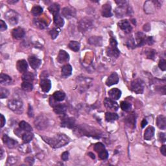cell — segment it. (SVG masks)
Listing matches in <instances>:
<instances>
[{"label": "cell", "mask_w": 166, "mask_h": 166, "mask_svg": "<svg viewBox=\"0 0 166 166\" xmlns=\"http://www.w3.org/2000/svg\"><path fill=\"white\" fill-rule=\"evenodd\" d=\"M75 121L72 117H67L63 119L62 121L61 126L63 127H67V128H73L75 126Z\"/></svg>", "instance_id": "obj_23"}, {"label": "cell", "mask_w": 166, "mask_h": 166, "mask_svg": "<svg viewBox=\"0 0 166 166\" xmlns=\"http://www.w3.org/2000/svg\"><path fill=\"white\" fill-rule=\"evenodd\" d=\"M127 46H128L129 48H135L136 47V43L135 42V40H134V38L130 37L129 39L127 40Z\"/></svg>", "instance_id": "obj_45"}, {"label": "cell", "mask_w": 166, "mask_h": 166, "mask_svg": "<svg viewBox=\"0 0 166 166\" xmlns=\"http://www.w3.org/2000/svg\"><path fill=\"white\" fill-rule=\"evenodd\" d=\"M72 68L69 64L64 65L62 68V75L64 77H68L72 75Z\"/></svg>", "instance_id": "obj_29"}, {"label": "cell", "mask_w": 166, "mask_h": 166, "mask_svg": "<svg viewBox=\"0 0 166 166\" xmlns=\"http://www.w3.org/2000/svg\"><path fill=\"white\" fill-rule=\"evenodd\" d=\"M54 112L59 115H64L65 114L66 112V106L64 104H56L53 107Z\"/></svg>", "instance_id": "obj_24"}, {"label": "cell", "mask_w": 166, "mask_h": 166, "mask_svg": "<svg viewBox=\"0 0 166 166\" xmlns=\"http://www.w3.org/2000/svg\"><path fill=\"white\" fill-rule=\"evenodd\" d=\"M33 137L34 135L33 133H31V132H26L22 135V140L25 143H28L33 140Z\"/></svg>", "instance_id": "obj_35"}, {"label": "cell", "mask_w": 166, "mask_h": 166, "mask_svg": "<svg viewBox=\"0 0 166 166\" xmlns=\"http://www.w3.org/2000/svg\"><path fill=\"white\" fill-rule=\"evenodd\" d=\"M31 12L34 16H40L42 13L43 9L39 5L34 6V7H33V9H32Z\"/></svg>", "instance_id": "obj_39"}, {"label": "cell", "mask_w": 166, "mask_h": 166, "mask_svg": "<svg viewBox=\"0 0 166 166\" xmlns=\"http://www.w3.org/2000/svg\"><path fill=\"white\" fill-rule=\"evenodd\" d=\"M158 66L160 69L162 71H165L166 69V61L164 59H161L160 60L159 64H158Z\"/></svg>", "instance_id": "obj_46"}, {"label": "cell", "mask_w": 166, "mask_h": 166, "mask_svg": "<svg viewBox=\"0 0 166 166\" xmlns=\"http://www.w3.org/2000/svg\"><path fill=\"white\" fill-rule=\"evenodd\" d=\"M131 11L130 7L127 5H119L115 10V14L117 18H122L123 16H126L130 15Z\"/></svg>", "instance_id": "obj_5"}, {"label": "cell", "mask_w": 166, "mask_h": 166, "mask_svg": "<svg viewBox=\"0 0 166 166\" xmlns=\"http://www.w3.org/2000/svg\"><path fill=\"white\" fill-rule=\"evenodd\" d=\"M155 128L152 126L149 127L148 128H147L145 131L144 132V139L145 140H151L152 137L155 135Z\"/></svg>", "instance_id": "obj_25"}, {"label": "cell", "mask_w": 166, "mask_h": 166, "mask_svg": "<svg viewBox=\"0 0 166 166\" xmlns=\"http://www.w3.org/2000/svg\"><path fill=\"white\" fill-rule=\"evenodd\" d=\"M93 27V22L90 18H83L79 21L78 24L79 29L82 32H86L90 30Z\"/></svg>", "instance_id": "obj_4"}, {"label": "cell", "mask_w": 166, "mask_h": 166, "mask_svg": "<svg viewBox=\"0 0 166 166\" xmlns=\"http://www.w3.org/2000/svg\"><path fill=\"white\" fill-rule=\"evenodd\" d=\"M120 106H121V109L124 112H129L130 110H131V108H132L131 104L127 101H121Z\"/></svg>", "instance_id": "obj_40"}, {"label": "cell", "mask_w": 166, "mask_h": 166, "mask_svg": "<svg viewBox=\"0 0 166 166\" xmlns=\"http://www.w3.org/2000/svg\"><path fill=\"white\" fill-rule=\"evenodd\" d=\"M69 48L75 52H77L80 49V44L77 41H71L68 44Z\"/></svg>", "instance_id": "obj_37"}, {"label": "cell", "mask_w": 166, "mask_h": 166, "mask_svg": "<svg viewBox=\"0 0 166 166\" xmlns=\"http://www.w3.org/2000/svg\"><path fill=\"white\" fill-rule=\"evenodd\" d=\"M6 122V120H5V117L4 116V115L1 114V127H4L5 124Z\"/></svg>", "instance_id": "obj_52"}, {"label": "cell", "mask_w": 166, "mask_h": 166, "mask_svg": "<svg viewBox=\"0 0 166 166\" xmlns=\"http://www.w3.org/2000/svg\"><path fill=\"white\" fill-rule=\"evenodd\" d=\"M130 87L132 91L138 94H143L144 90V84L140 79H135L132 81L130 84Z\"/></svg>", "instance_id": "obj_3"}, {"label": "cell", "mask_w": 166, "mask_h": 166, "mask_svg": "<svg viewBox=\"0 0 166 166\" xmlns=\"http://www.w3.org/2000/svg\"><path fill=\"white\" fill-rule=\"evenodd\" d=\"M29 62L31 68L35 69L39 68L40 66L41 65L42 60L39 59H38L36 57L32 56L29 58Z\"/></svg>", "instance_id": "obj_21"}, {"label": "cell", "mask_w": 166, "mask_h": 166, "mask_svg": "<svg viewBox=\"0 0 166 166\" xmlns=\"http://www.w3.org/2000/svg\"><path fill=\"white\" fill-rule=\"evenodd\" d=\"M34 124H35V127H36L38 130H42L47 128L49 124V122L47 118H46L45 116H40L35 119Z\"/></svg>", "instance_id": "obj_6"}, {"label": "cell", "mask_w": 166, "mask_h": 166, "mask_svg": "<svg viewBox=\"0 0 166 166\" xmlns=\"http://www.w3.org/2000/svg\"><path fill=\"white\" fill-rule=\"evenodd\" d=\"M108 95L110 99L113 100H117L121 97V92L118 88H114L108 91Z\"/></svg>", "instance_id": "obj_20"}, {"label": "cell", "mask_w": 166, "mask_h": 166, "mask_svg": "<svg viewBox=\"0 0 166 166\" xmlns=\"http://www.w3.org/2000/svg\"><path fill=\"white\" fill-rule=\"evenodd\" d=\"M156 124L159 129L164 130L166 128V118L165 116H159L156 119Z\"/></svg>", "instance_id": "obj_26"}, {"label": "cell", "mask_w": 166, "mask_h": 166, "mask_svg": "<svg viewBox=\"0 0 166 166\" xmlns=\"http://www.w3.org/2000/svg\"><path fill=\"white\" fill-rule=\"evenodd\" d=\"M147 120L145 119H144L142 122V128H144V127L147 125Z\"/></svg>", "instance_id": "obj_55"}, {"label": "cell", "mask_w": 166, "mask_h": 166, "mask_svg": "<svg viewBox=\"0 0 166 166\" xmlns=\"http://www.w3.org/2000/svg\"><path fill=\"white\" fill-rule=\"evenodd\" d=\"M48 9H49V11L51 13L53 14V16H54V15L59 13L60 5L59 4H53L49 6Z\"/></svg>", "instance_id": "obj_36"}, {"label": "cell", "mask_w": 166, "mask_h": 166, "mask_svg": "<svg viewBox=\"0 0 166 166\" xmlns=\"http://www.w3.org/2000/svg\"><path fill=\"white\" fill-rule=\"evenodd\" d=\"M118 118H119V116L116 113L107 112L105 115V119L108 122H112V121L117 120Z\"/></svg>", "instance_id": "obj_33"}, {"label": "cell", "mask_w": 166, "mask_h": 166, "mask_svg": "<svg viewBox=\"0 0 166 166\" xmlns=\"http://www.w3.org/2000/svg\"><path fill=\"white\" fill-rule=\"evenodd\" d=\"M34 23L35 25L38 28L41 29H44L47 27L46 24L42 20H40L39 19H36V20H34Z\"/></svg>", "instance_id": "obj_42"}, {"label": "cell", "mask_w": 166, "mask_h": 166, "mask_svg": "<svg viewBox=\"0 0 166 166\" xmlns=\"http://www.w3.org/2000/svg\"><path fill=\"white\" fill-rule=\"evenodd\" d=\"M34 80V75L31 72H25L22 75V81L23 82H32Z\"/></svg>", "instance_id": "obj_34"}, {"label": "cell", "mask_w": 166, "mask_h": 166, "mask_svg": "<svg viewBox=\"0 0 166 166\" xmlns=\"http://www.w3.org/2000/svg\"><path fill=\"white\" fill-rule=\"evenodd\" d=\"M40 87L44 92H48L52 88V82L47 78H42L40 81Z\"/></svg>", "instance_id": "obj_14"}, {"label": "cell", "mask_w": 166, "mask_h": 166, "mask_svg": "<svg viewBox=\"0 0 166 166\" xmlns=\"http://www.w3.org/2000/svg\"><path fill=\"white\" fill-rule=\"evenodd\" d=\"M16 68L18 70L20 73H24L27 72V68H28V64L26 60H18L16 64Z\"/></svg>", "instance_id": "obj_22"}, {"label": "cell", "mask_w": 166, "mask_h": 166, "mask_svg": "<svg viewBox=\"0 0 166 166\" xmlns=\"http://www.w3.org/2000/svg\"><path fill=\"white\" fill-rule=\"evenodd\" d=\"M160 151L162 154L164 156H166V146L165 145H163L160 149Z\"/></svg>", "instance_id": "obj_53"}, {"label": "cell", "mask_w": 166, "mask_h": 166, "mask_svg": "<svg viewBox=\"0 0 166 166\" xmlns=\"http://www.w3.org/2000/svg\"><path fill=\"white\" fill-rule=\"evenodd\" d=\"M154 42V40L152 39V36H149V37H147V40H146V44H149V45H152V44Z\"/></svg>", "instance_id": "obj_51"}, {"label": "cell", "mask_w": 166, "mask_h": 166, "mask_svg": "<svg viewBox=\"0 0 166 166\" xmlns=\"http://www.w3.org/2000/svg\"><path fill=\"white\" fill-rule=\"evenodd\" d=\"M11 81L12 79L11 77H9V75L4 74V73H1V75H0V82H1V84L9 85V84H11Z\"/></svg>", "instance_id": "obj_30"}, {"label": "cell", "mask_w": 166, "mask_h": 166, "mask_svg": "<svg viewBox=\"0 0 166 166\" xmlns=\"http://www.w3.org/2000/svg\"><path fill=\"white\" fill-rule=\"evenodd\" d=\"M53 97L56 101L60 102V101H62L66 97V95L62 92L57 91L53 94Z\"/></svg>", "instance_id": "obj_32"}, {"label": "cell", "mask_w": 166, "mask_h": 166, "mask_svg": "<svg viewBox=\"0 0 166 166\" xmlns=\"http://www.w3.org/2000/svg\"><path fill=\"white\" fill-rule=\"evenodd\" d=\"M88 155L90 156L92 159H95V156L94 154H93V153H92V152H89L88 153Z\"/></svg>", "instance_id": "obj_56"}, {"label": "cell", "mask_w": 166, "mask_h": 166, "mask_svg": "<svg viewBox=\"0 0 166 166\" xmlns=\"http://www.w3.org/2000/svg\"><path fill=\"white\" fill-rule=\"evenodd\" d=\"M1 159H2V158H3V155H4V151H3V149H1Z\"/></svg>", "instance_id": "obj_58"}, {"label": "cell", "mask_w": 166, "mask_h": 166, "mask_svg": "<svg viewBox=\"0 0 166 166\" xmlns=\"http://www.w3.org/2000/svg\"><path fill=\"white\" fill-rule=\"evenodd\" d=\"M125 121L127 124H129L130 127L132 126L133 127H135L136 124V117L134 115H130V116L126 118Z\"/></svg>", "instance_id": "obj_41"}, {"label": "cell", "mask_w": 166, "mask_h": 166, "mask_svg": "<svg viewBox=\"0 0 166 166\" xmlns=\"http://www.w3.org/2000/svg\"><path fill=\"white\" fill-rule=\"evenodd\" d=\"M21 88L25 92H31L33 90V85L32 84V82H23L21 84Z\"/></svg>", "instance_id": "obj_38"}, {"label": "cell", "mask_w": 166, "mask_h": 166, "mask_svg": "<svg viewBox=\"0 0 166 166\" xmlns=\"http://www.w3.org/2000/svg\"><path fill=\"white\" fill-rule=\"evenodd\" d=\"M19 127L21 130L25 132H31L32 130H33V128H32L30 124L24 121H21L20 124H19Z\"/></svg>", "instance_id": "obj_31"}, {"label": "cell", "mask_w": 166, "mask_h": 166, "mask_svg": "<svg viewBox=\"0 0 166 166\" xmlns=\"http://www.w3.org/2000/svg\"><path fill=\"white\" fill-rule=\"evenodd\" d=\"M118 82H119V76L117 73L114 72L108 77L106 84L108 87H111V86L117 84Z\"/></svg>", "instance_id": "obj_15"}, {"label": "cell", "mask_w": 166, "mask_h": 166, "mask_svg": "<svg viewBox=\"0 0 166 166\" xmlns=\"http://www.w3.org/2000/svg\"><path fill=\"white\" fill-rule=\"evenodd\" d=\"M88 43L91 45L99 46L102 45V38L100 36H92L89 38Z\"/></svg>", "instance_id": "obj_27"}, {"label": "cell", "mask_w": 166, "mask_h": 166, "mask_svg": "<svg viewBox=\"0 0 166 166\" xmlns=\"http://www.w3.org/2000/svg\"><path fill=\"white\" fill-rule=\"evenodd\" d=\"M42 138L45 141L47 144H49L53 148H59L68 144L69 142V139L68 136L63 134H59L57 135L53 138H49V137L42 136Z\"/></svg>", "instance_id": "obj_1"}, {"label": "cell", "mask_w": 166, "mask_h": 166, "mask_svg": "<svg viewBox=\"0 0 166 166\" xmlns=\"http://www.w3.org/2000/svg\"><path fill=\"white\" fill-rule=\"evenodd\" d=\"M94 150L98 153L99 157L101 160H105L108 158V153L102 143H97L94 146Z\"/></svg>", "instance_id": "obj_7"}, {"label": "cell", "mask_w": 166, "mask_h": 166, "mask_svg": "<svg viewBox=\"0 0 166 166\" xmlns=\"http://www.w3.org/2000/svg\"><path fill=\"white\" fill-rule=\"evenodd\" d=\"M59 33H60V29L58 27L53 29L50 31V34L52 39L53 40L55 39V38L58 36Z\"/></svg>", "instance_id": "obj_43"}, {"label": "cell", "mask_w": 166, "mask_h": 166, "mask_svg": "<svg viewBox=\"0 0 166 166\" xmlns=\"http://www.w3.org/2000/svg\"><path fill=\"white\" fill-rule=\"evenodd\" d=\"M18 1H16V0H11V1H8V3L10 4H16V3H17Z\"/></svg>", "instance_id": "obj_57"}, {"label": "cell", "mask_w": 166, "mask_h": 166, "mask_svg": "<svg viewBox=\"0 0 166 166\" xmlns=\"http://www.w3.org/2000/svg\"><path fill=\"white\" fill-rule=\"evenodd\" d=\"M25 31L21 27L14 29L12 31V36H13L15 39L17 40H20L22 38H24V36H25Z\"/></svg>", "instance_id": "obj_19"}, {"label": "cell", "mask_w": 166, "mask_h": 166, "mask_svg": "<svg viewBox=\"0 0 166 166\" xmlns=\"http://www.w3.org/2000/svg\"><path fill=\"white\" fill-rule=\"evenodd\" d=\"M54 16V24L56 25L57 27H63L64 24V19L59 14H57L53 16Z\"/></svg>", "instance_id": "obj_28"}, {"label": "cell", "mask_w": 166, "mask_h": 166, "mask_svg": "<svg viewBox=\"0 0 166 166\" xmlns=\"http://www.w3.org/2000/svg\"><path fill=\"white\" fill-rule=\"evenodd\" d=\"M3 142L10 149L16 148L18 145V143L16 140L9 138L8 136L6 135H4V136H3Z\"/></svg>", "instance_id": "obj_13"}, {"label": "cell", "mask_w": 166, "mask_h": 166, "mask_svg": "<svg viewBox=\"0 0 166 166\" xmlns=\"http://www.w3.org/2000/svg\"><path fill=\"white\" fill-rule=\"evenodd\" d=\"M62 14L66 18L69 19L75 16L76 12L74 9L71 7H64L62 11Z\"/></svg>", "instance_id": "obj_17"}, {"label": "cell", "mask_w": 166, "mask_h": 166, "mask_svg": "<svg viewBox=\"0 0 166 166\" xmlns=\"http://www.w3.org/2000/svg\"><path fill=\"white\" fill-rule=\"evenodd\" d=\"M147 36L143 33L138 32L136 34V46L141 47L146 44Z\"/></svg>", "instance_id": "obj_11"}, {"label": "cell", "mask_w": 166, "mask_h": 166, "mask_svg": "<svg viewBox=\"0 0 166 166\" xmlns=\"http://www.w3.org/2000/svg\"><path fill=\"white\" fill-rule=\"evenodd\" d=\"M146 55L149 59H154L155 56V51L152 49L147 51V52H146Z\"/></svg>", "instance_id": "obj_47"}, {"label": "cell", "mask_w": 166, "mask_h": 166, "mask_svg": "<svg viewBox=\"0 0 166 166\" xmlns=\"http://www.w3.org/2000/svg\"><path fill=\"white\" fill-rule=\"evenodd\" d=\"M8 107L12 111L18 112L20 110L22 107H23V102L21 100L17 99H14L9 101Z\"/></svg>", "instance_id": "obj_9"}, {"label": "cell", "mask_w": 166, "mask_h": 166, "mask_svg": "<svg viewBox=\"0 0 166 166\" xmlns=\"http://www.w3.org/2000/svg\"><path fill=\"white\" fill-rule=\"evenodd\" d=\"M69 60V54L64 50H60L58 57H57V60L60 64H64L66 62H68Z\"/></svg>", "instance_id": "obj_16"}, {"label": "cell", "mask_w": 166, "mask_h": 166, "mask_svg": "<svg viewBox=\"0 0 166 166\" xmlns=\"http://www.w3.org/2000/svg\"><path fill=\"white\" fill-rule=\"evenodd\" d=\"M117 42L114 38H111L110 39V46L107 49V54L108 57H113V58H117L119 56L120 52L117 48Z\"/></svg>", "instance_id": "obj_2"}, {"label": "cell", "mask_w": 166, "mask_h": 166, "mask_svg": "<svg viewBox=\"0 0 166 166\" xmlns=\"http://www.w3.org/2000/svg\"><path fill=\"white\" fill-rule=\"evenodd\" d=\"M68 158H69V152L67 151L64 152L62 154V156H61V158L62 160L67 161L68 160Z\"/></svg>", "instance_id": "obj_49"}, {"label": "cell", "mask_w": 166, "mask_h": 166, "mask_svg": "<svg viewBox=\"0 0 166 166\" xmlns=\"http://www.w3.org/2000/svg\"><path fill=\"white\" fill-rule=\"evenodd\" d=\"M7 29V25H6L5 22L3 20H0V30L1 31H4Z\"/></svg>", "instance_id": "obj_48"}, {"label": "cell", "mask_w": 166, "mask_h": 166, "mask_svg": "<svg viewBox=\"0 0 166 166\" xmlns=\"http://www.w3.org/2000/svg\"><path fill=\"white\" fill-rule=\"evenodd\" d=\"M25 162H28L29 164H33V162H34V159H33V158H32V157H27V158H25Z\"/></svg>", "instance_id": "obj_54"}, {"label": "cell", "mask_w": 166, "mask_h": 166, "mask_svg": "<svg viewBox=\"0 0 166 166\" xmlns=\"http://www.w3.org/2000/svg\"><path fill=\"white\" fill-rule=\"evenodd\" d=\"M119 28L121 30H123L125 33H130L132 31V26L130 24V22L127 20H124L122 21H120L118 23Z\"/></svg>", "instance_id": "obj_12"}, {"label": "cell", "mask_w": 166, "mask_h": 166, "mask_svg": "<svg viewBox=\"0 0 166 166\" xmlns=\"http://www.w3.org/2000/svg\"><path fill=\"white\" fill-rule=\"evenodd\" d=\"M104 105L107 109L112 111H117L119 108V105L114 100L109 98H105L104 100Z\"/></svg>", "instance_id": "obj_10"}, {"label": "cell", "mask_w": 166, "mask_h": 166, "mask_svg": "<svg viewBox=\"0 0 166 166\" xmlns=\"http://www.w3.org/2000/svg\"><path fill=\"white\" fill-rule=\"evenodd\" d=\"M102 14L104 17L109 18L112 16V7L109 3H107L103 5L102 7Z\"/></svg>", "instance_id": "obj_18"}, {"label": "cell", "mask_w": 166, "mask_h": 166, "mask_svg": "<svg viewBox=\"0 0 166 166\" xmlns=\"http://www.w3.org/2000/svg\"><path fill=\"white\" fill-rule=\"evenodd\" d=\"M159 138H160V140L161 142H163V143L165 142V140H166L165 134L163 133V132L160 133L159 134Z\"/></svg>", "instance_id": "obj_50"}, {"label": "cell", "mask_w": 166, "mask_h": 166, "mask_svg": "<svg viewBox=\"0 0 166 166\" xmlns=\"http://www.w3.org/2000/svg\"><path fill=\"white\" fill-rule=\"evenodd\" d=\"M9 95V92L7 90V89L1 88L0 89V97L1 99H4L7 97Z\"/></svg>", "instance_id": "obj_44"}, {"label": "cell", "mask_w": 166, "mask_h": 166, "mask_svg": "<svg viewBox=\"0 0 166 166\" xmlns=\"http://www.w3.org/2000/svg\"><path fill=\"white\" fill-rule=\"evenodd\" d=\"M5 18L6 20L8 21L9 23L12 25H16L19 20L18 14L15 11L12 10L8 11L7 13L5 14Z\"/></svg>", "instance_id": "obj_8"}]
</instances>
